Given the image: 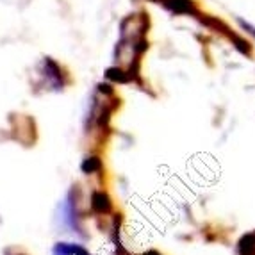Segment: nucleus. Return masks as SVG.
<instances>
[{
	"label": "nucleus",
	"mask_w": 255,
	"mask_h": 255,
	"mask_svg": "<svg viewBox=\"0 0 255 255\" xmlns=\"http://www.w3.org/2000/svg\"><path fill=\"white\" fill-rule=\"evenodd\" d=\"M155 4L162 5L164 9H168L173 14H189V16H196L200 13L196 9L195 0H152Z\"/></svg>",
	"instance_id": "1"
},
{
	"label": "nucleus",
	"mask_w": 255,
	"mask_h": 255,
	"mask_svg": "<svg viewBox=\"0 0 255 255\" xmlns=\"http://www.w3.org/2000/svg\"><path fill=\"white\" fill-rule=\"evenodd\" d=\"M52 255H90V252L73 243H57L52 250Z\"/></svg>",
	"instance_id": "2"
},
{
	"label": "nucleus",
	"mask_w": 255,
	"mask_h": 255,
	"mask_svg": "<svg viewBox=\"0 0 255 255\" xmlns=\"http://www.w3.org/2000/svg\"><path fill=\"white\" fill-rule=\"evenodd\" d=\"M238 23H239V27H241L245 32H248V34L252 36V38H255V25H252L250 21H247V20H243V18H238Z\"/></svg>",
	"instance_id": "3"
}]
</instances>
